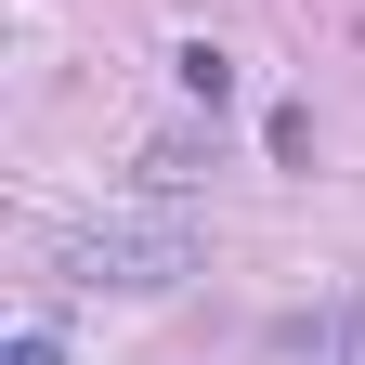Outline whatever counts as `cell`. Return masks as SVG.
I'll return each instance as SVG.
<instances>
[{
  "label": "cell",
  "mask_w": 365,
  "mask_h": 365,
  "mask_svg": "<svg viewBox=\"0 0 365 365\" xmlns=\"http://www.w3.org/2000/svg\"><path fill=\"white\" fill-rule=\"evenodd\" d=\"M196 261L209 248H196L182 209H105V222L66 235V274H78V287H130V300H144V287H182Z\"/></svg>",
  "instance_id": "6da1fadb"
},
{
  "label": "cell",
  "mask_w": 365,
  "mask_h": 365,
  "mask_svg": "<svg viewBox=\"0 0 365 365\" xmlns=\"http://www.w3.org/2000/svg\"><path fill=\"white\" fill-rule=\"evenodd\" d=\"M170 66H182V91H196V105H222V91H235V53H222V39H182Z\"/></svg>",
  "instance_id": "7a4b0ae2"
},
{
  "label": "cell",
  "mask_w": 365,
  "mask_h": 365,
  "mask_svg": "<svg viewBox=\"0 0 365 365\" xmlns=\"http://www.w3.org/2000/svg\"><path fill=\"white\" fill-rule=\"evenodd\" d=\"M0 365H66V339H53V327H26L14 352H0Z\"/></svg>",
  "instance_id": "3957f363"
}]
</instances>
